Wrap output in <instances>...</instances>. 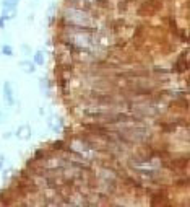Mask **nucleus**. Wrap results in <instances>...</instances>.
Returning a JSON list of instances; mask_svg holds the SVG:
<instances>
[{
  "label": "nucleus",
  "mask_w": 190,
  "mask_h": 207,
  "mask_svg": "<svg viewBox=\"0 0 190 207\" xmlns=\"http://www.w3.org/2000/svg\"><path fill=\"white\" fill-rule=\"evenodd\" d=\"M3 95H5V101L8 103V105H13V103H15V99H13V91H12V87H10L8 82L3 85Z\"/></svg>",
  "instance_id": "nucleus-1"
},
{
  "label": "nucleus",
  "mask_w": 190,
  "mask_h": 207,
  "mask_svg": "<svg viewBox=\"0 0 190 207\" xmlns=\"http://www.w3.org/2000/svg\"><path fill=\"white\" fill-rule=\"evenodd\" d=\"M2 52L5 54V56H12V54H13V49H12L10 46H3V47H2Z\"/></svg>",
  "instance_id": "nucleus-4"
},
{
  "label": "nucleus",
  "mask_w": 190,
  "mask_h": 207,
  "mask_svg": "<svg viewBox=\"0 0 190 207\" xmlns=\"http://www.w3.org/2000/svg\"><path fill=\"white\" fill-rule=\"evenodd\" d=\"M16 3H18V0H5V2H3V7H5V8H8V7H15Z\"/></svg>",
  "instance_id": "nucleus-3"
},
{
  "label": "nucleus",
  "mask_w": 190,
  "mask_h": 207,
  "mask_svg": "<svg viewBox=\"0 0 190 207\" xmlns=\"http://www.w3.org/2000/svg\"><path fill=\"white\" fill-rule=\"evenodd\" d=\"M23 67L26 69V72H33V70H34V67L29 64V62H23Z\"/></svg>",
  "instance_id": "nucleus-5"
},
{
  "label": "nucleus",
  "mask_w": 190,
  "mask_h": 207,
  "mask_svg": "<svg viewBox=\"0 0 190 207\" xmlns=\"http://www.w3.org/2000/svg\"><path fill=\"white\" fill-rule=\"evenodd\" d=\"M0 166H2V158H0Z\"/></svg>",
  "instance_id": "nucleus-6"
},
{
  "label": "nucleus",
  "mask_w": 190,
  "mask_h": 207,
  "mask_svg": "<svg viewBox=\"0 0 190 207\" xmlns=\"http://www.w3.org/2000/svg\"><path fill=\"white\" fill-rule=\"evenodd\" d=\"M34 64H37V65H42L44 64V54L41 52V51H37L36 56H34Z\"/></svg>",
  "instance_id": "nucleus-2"
}]
</instances>
